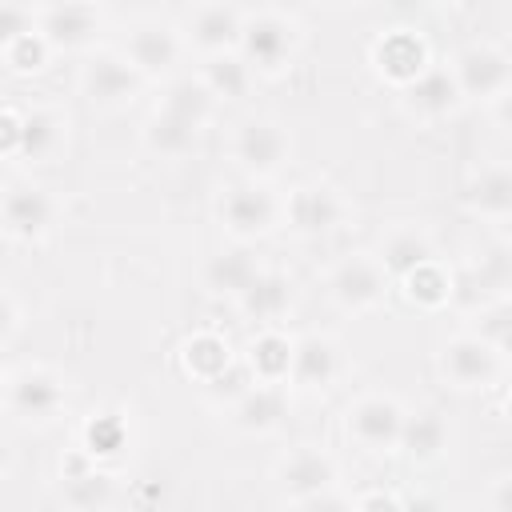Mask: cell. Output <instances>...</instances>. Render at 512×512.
I'll use <instances>...</instances> for the list:
<instances>
[{
    "instance_id": "1",
    "label": "cell",
    "mask_w": 512,
    "mask_h": 512,
    "mask_svg": "<svg viewBox=\"0 0 512 512\" xmlns=\"http://www.w3.org/2000/svg\"><path fill=\"white\" fill-rule=\"evenodd\" d=\"M300 52V20L280 8H244L236 56L252 76H280Z\"/></svg>"
},
{
    "instance_id": "2",
    "label": "cell",
    "mask_w": 512,
    "mask_h": 512,
    "mask_svg": "<svg viewBox=\"0 0 512 512\" xmlns=\"http://www.w3.org/2000/svg\"><path fill=\"white\" fill-rule=\"evenodd\" d=\"M0 396H4V408L20 424H52L64 412V404H68V384L52 368L24 364L12 376H4Z\"/></svg>"
},
{
    "instance_id": "3",
    "label": "cell",
    "mask_w": 512,
    "mask_h": 512,
    "mask_svg": "<svg viewBox=\"0 0 512 512\" xmlns=\"http://www.w3.org/2000/svg\"><path fill=\"white\" fill-rule=\"evenodd\" d=\"M76 84H80V96H84L92 108H100V112H120V108H128V104L140 96L144 76L120 56V48H96V52L84 56Z\"/></svg>"
},
{
    "instance_id": "4",
    "label": "cell",
    "mask_w": 512,
    "mask_h": 512,
    "mask_svg": "<svg viewBox=\"0 0 512 512\" xmlns=\"http://www.w3.org/2000/svg\"><path fill=\"white\" fill-rule=\"evenodd\" d=\"M292 156V136L280 120L272 116H248L232 132V160L248 180H268L276 176Z\"/></svg>"
},
{
    "instance_id": "5",
    "label": "cell",
    "mask_w": 512,
    "mask_h": 512,
    "mask_svg": "<svg viewBox=\"0 0 512 512\" xmlns=\"http://www.w3.org/2000/svg\"><path fill=\"white\" fill-rule=\"evenodd\" d=\"M216 220L220 228L236 240V244H252L260 236H268L276 224H280V200L256 184V180H240L232 188L220 192L216 200Z\"/></svg>"
},
{
    "instance_id": "6",
    "label": "cell",
    "mask_w": 512,
    "mask_h": 512,
    "mask_svg": "<svg viewBox=\"0 0 512 512\" xmlns=\"http://www.w3.org/2000/svg\"><path fill=\"white\" fill-rule=\"evenodd\" d=\"M448 76L460 92V100H480V104H496L508 96L512 88V60L504 48L496 44H468L456 52V60L448 64Z\"/></svg>"
},
{
    "instance_id": "7",
    "label": "cell",
    "mask_w": 512,
    "mask_h": 512,
    "mask_svg": "<svg viewBox=\"0 0 512 512\" xmlns=\"http://www.w3.org/2000/svg\"><path fill=\"white\" fill-rule=\"evenodd\" d=\"M388 284L392 280L384 276V268H380V260L372 252H352V256H344L328 272V296H332V304L344 308V312H352V316L380 308L384 296H388Z\"/></svg>"
},
{
    "instance_id": "8",
    "label": "cell",
    "mask_w": 512,
    "mask_h": 512,
    "mask_svg": "<svg viewBox=\"0 0 512 512\" xmlns=\"http://www.w3.org/2000/svg\"><path fill=\"white\" fill-rule=\"evenodd\" d=\"M436 368L440 376L456 388V392H484L500 380L504 372V356H496L488 344H480L472 332H460L452 340L440 344V356H436Z\"/></svg>"
},
{
    "instance_id": "9",
    "label": "cell",
    "mask_w": 512,
    "mask_h": 512,
    "mask_svg": "<svg viewBox=\"0 0 512 512\" xmlns=\"http://www.w3.org/2000/svg\"><path fill=\"white\" fill-rule=\"evenodd\" d=\"M404 404L384 392H368L348 404L344 412V432L364 448V452H396L400 432H404Z\"/></svg>"
},
{
    "instance_id": "10",
    "label": "cell",
    "mask_w": 512,
    "mask_h": 512,
    "mask_svg": "<svg viewBox=\"0 0 512 512\" xmlns=\"http://www.w3.org/2000/svg\"><path fill=\"white\" fill-rule=\"evenodd\" d=\"M344 216H348V204L332 184H300L280 204V220L288 224L292 236H304V240L336 232Z\"/></svg>"
},
{
    "instance_id": "11",
    "label": "cell",
    "mask_w": 512,
    "mask_h": 512,
    "mask_svg": "<svg viewBox=\"0 0 512 512\" xmlns=\"http://www.w3.org/2000/svg\"><path fill=\"white\" fill-rule=\"evenodd\" d=\"M56 216H60V204L40 184H12L0 196V228L20 244L44 240L56 228Z\"/></svg>"
},
{
    "instance_id": "12",
    "label": "cell",
    "mask_w": 512,
    "mask_h": 512,
    "mask_svg": "<svg viewBox=\"0 0 512 512\" xmlns=\"http://www.w3.org/2000/svg\"><path fill=\"white\" fill-rule=\"evenodd\" d=\"M240 24H244V8H236V4H192L180 16V28L176 32H180L184 48H196L208 60V56L236 52Z\"/></svg>"
},
{
    "instance_id": "13",
    "label": "cell",
    "mask_w": 512,
    "mask_h": 512,
    "mask_svg": "<svg viewBox=\"0 0 512 512\" xmlns=\"http://www.w3.org/2000/svg\"><path fill=\"white\" fill-rule=\"evenodd\" d=\"M336 480H340V468H336L332 452H324V448H316V444H300V448L284 452L280 464H276V484H280V492H284L288 500H300V504H304V500H316V496H324V492H332Z\"/></svg>"
},
{
    "instance_id": "14",
    "label": "cell",
    "mask_w": 512,
    "mask_h": 512,
    "mask_svg": "<svg viewBox=\"0 0 512 512\" xmlns=\"http://www.w3.org/2000/svg\"><path fill=\"white\" fill-rule=\"evenodd\" d=\"M104 28V12L92 4H56L36 12V36L52 52H84L96 44Z\"/></svg>"
},
{
    "instance_id": "15",
    "label": "cell",
    "mask_w": 512,
    "mask_h": 512,
    "mask_svg": "<svg viewBox=\"0 0 512 512\" xmlns=\"http://www.w3.org/2000/svg\"><path fill=\"white\" fill-rule=\"evenodd\" d=\"M120 56H124L144 80H152V76H172L176 64H180V56H184V40H180V32H176L172 24L148 20V24L128 28V40H124Z\"/></svg>"
},
{
    "instance_id": "16",
    "label": "cell",
    "mask_w": 512,
    "mask_h": 512,
    "mask_svg": "<svg viewBox=\"0 0 512 512\" xmlns=\"http://www.w3.org/2000/svg\"><path fill=\"white\" fill-rule=\"evenodd\" d=\"M340 344L320 332H304L292 340V360H288V384L304 392H324L340 376Z\"/></svg>"
},
{
    "instance_id": "17",
    "label": "cell",
    "mask_w": 512,
    "mask_h": 512,
    "mask_svg": "<svg viewBox=\"0 0 512 512\" xmlns=\"http://www.w3.org/2000/svg\"><path fill=\"white\" fill-rule=\"evenodd\" d=\"M460 104H464V100H460V92H456L448 68H432V64H428L412 84L400 88V108H404V116H412L416 124H440V120H448Z\"/></svg>"
},
{
    "instance_id": "18",
    "label": "cell",
    "mask_w": 512,
    "mask_h": 512,
    "mask_svg": "<svg viewBox=\"0 0 512 512\" xmlns=\"http://www.w3.org/2000/svg\"><path fill=\"white\" fill-rule=\"evenodd\" d=\"M372 256L380 260V268H384L388 280H404L416 268H424V264L436 260V244H432L428 228H420V224H392L380 236V248Z\"/></svg>"
},
{
    "instance_id": "19",
    "label": "cell",
    "mask_w": 512,
    "mask_h": 512,
    "mask_svg": "<svg viewBox=\"0 0 512 512\" xmlns=\"http://www.w3.org/2000/svg\"><path fill=\"white\" fill-rule=\"evenodd\" d=\"M288 416V396L280 384H248L232 404H228V420L248 432V436H268L284 424Z\"/></svg>"
},
{
    "instance_id": "20",
    "label": "cell",
    "mask_w": 512,
    "mask_h": 512,
    "mask_svg": "<svg viewBox=\"0 0 512 512\" xmlns=\"http://www.w3.org/2000/svg\"><path fill=\"white\" fill-rule=\"evenodd\" d=\"M60 492H64V504H68L72 512H100V508L112 504L116 480H112V472H104L96 460H88V456L80 452V456H72V460L64 464V472H60Z\"/></svg>"
},
{
    "instance_id": "21",
    "label": "cell",
    "mask_w": 512,
    "mask_h": 512,
    "mask_svg": "<svg viewBox=\"0 0 512 512\" xmlns=\"http://www.w3.org/2000/svg\"><path fill=\"white\" fill-rule=\"evenodd\" d=\"M372 64H376V72L384 80H392L396 88H404V84H412L428 68V48H424V40L416 32H388V36L376 40Z\"/></svg>"
},
{
    "instance_id": "22",
    "label": "cell",
    "mask_w": 512,
    "mask_h": 512,
    "mask_svg": "<svg viewBox=\"0 0 512 512\" xmlns=\"http://www.w3.org/2000/svg\"><path fill=\"white\" fill-rule=\"evenodd\" d=\"M256 272H260V260L252 256V248H248V244H236V248H220V252H212V256L204 260L200 284H204L212 296L236 300V296L256 280Z\"/></svg>"
},
{
    "instance_id": "23",
    "label": "cell",
    "mask_w": 512,
    "mask_h": 512,
    "mask_svg": "<svg viewBox=\"0 0 512 512\" xmlns=\"http://www.w3.org/2000/svg\"><path fill=\"white\" fill-rule=\"evenodd\" d=\"M464 204L472 216L488 220V224H508L512 216V172L508 164H488L472 176L468 192H464Z\"/></svg>"
},
{
    "instance_id": "24",
    "label": "cell",
    "mask_w": 512,
    "mask_h": 512,
    "mask_svg": "<svg viewBox=\"0 0 512 512\" xmlns=\"http://www.w3.org/2000/svg\"><path fill=\"white\" fill-rule=\"evenodd\" d=\"M68 136V120L56 112V108H32L20 116V140H16V160H28V164H40V160H52L60 152Z\"/></svg>"
},
{
    "instance_id": "25",
    "label": "cell",
    "mask_w": 512,
    "mask_h": 512,
    "mask_svg": "<svg viewBox=\"0 0 512 512\" xmlns=\"http://www.w3.org/2000/svg\"><path fill=\"white\" fill-rule=\"evenodd\" d=\"M288 304H292V280L284 272H272V268H260L256 280L236 296V308L256 324L280 320L288 312Z\"/></svg>"
},
{
    "instance_id": "26",
    "label": "cell",
    "mask_w": 512,
    "mask_h": 512,
    "mask_svg": "<svg viewBox=\"0 0 512 512\" xmlns=\"http://www.w3.org/2000/svg\"><path fill=\"white\" fill-rule=\"evenodd\" d=\"M212 104L216 100L204 92V84L196 76H172L164 84L160 100H156V112H164V116H172V120H180V124L200 132L208 124V116H212Z\"/></svg>"
},
{
    "instance_id": "27",
    "label": "cell",
    "mask_w": 512,
    "mask_h": 512,
    "mask_svg": "<svg viewBox=\"0 0 512 512\" xmlns=\"http://www.w3.org/2000/svg\"><path fill=\"white\" fill-rule=\"evenodd\" d=\"M408 460L416 464H428L436 460L444 448H448V420L436 412V408H424V412H408L404 416V432H400V444H396Z\"/></svg>"
},
{
    "instance_id": "28",
    "label": "cell",
    "mask_w": 512,
    "mask_h": 512,
    "mask_svg": "<svg viewBox=\"0 0 512 512\" xmlns=\"http://www.w3.org/2000/svg\"><path fill=\"white\" fill-rule=\"evenodd\" d=\"M288 360H292V340L280 336V332H256L252 344H248V376L256 384H284L288 380Z\"/></svg>"
},
{
    "instance_id": "29",
    "label": "cell",
    "mask_w": 512,
    "mask_h": 512,
    "mask_svg": "<svg viewBox=\"0 0 512 512\" xmlns=\"http://www.w3.org/2000/svg\"><path fill=\"white\" fill-rule=\"evenodd\" d=\"M180 360H184L188 376H196L200 384H212L216 376H224V372L236 364L228 340L216 336V332H196V336H188L184 348H180Z\"/></svg>"
},
{
    "instance_id": "30",
    "label": "cell",
    "mask_w": 512,
    "mask_h": 512,
    "mask_svg": "<svg viewBox=\"0 0 512 512\" xmlns=\"http://www.w3.org/2000/svg\"><path fill=\"white\" fill-rule=\"evenodd\" d=\"M196 80L204 84V92H208L212 100H244L248 88H252V72H248V64H244L236 52L208 56V60L200 64V76H196Z\"/></svg>"
},
{
    "instance_id": "31",
    "label": "cell",
    "mask_w": 512,
    "mask_h": 512,
    "mask_svg": "<svg viewBox=\"0 0 512 512\" xmlns=\"http://www.w3.org/2000/svg\"><path fill=\"white\" fill-rule=\"evenodd\" d=\"M196 128H188V124H180V120H172V116H164V112H156L152 108V116L144 120V128H140V140H144V148L152 152V156H164V160H176V156H184V152H192L196 148Z\"/></svg>"
},
{
    "instance_id": "32",
    "label": "cell",
    "mask_w": 512,
    "mask_h": 512,
    "mask_svg": "<svg viewBox=\"0 0 512 512\" xmlns=\"http://www.w3.org/2000/svg\"><path fill=\"white\" fill-rule=\"evenodd\" d=\"M128 448V424L120 412H92L84 424V456L88 460H104V456H120Z\"/></svg>"
},
{
    "instance_id": "33",
    "label": "cell",
    "mask_w": 512,
    "mask_h": 512,
    "mask_svg": "<svg viewBox=\"0 0 512 512\" xmlns=\"http://www.w3.org/2000/svg\"><path fill=\"white\" fill-rule=\"evenodd\" d=\"M400 284H404L408 300H412V304H420V308H444V304L452 300V272H448L440 260H432V264L416 268V272H412V276H404Z\"/></svg>"
},
{
    "instance_id": "34",
    "label": "cell",
    "mask_w": 512,
    "mask_h": 512,
    "mask_svg": "<svg viewBox=\"0 0 512 512\" xmlns=\"http://www.w3.org/2000/svg\"><path fill=\"white\" fill-rule=\"evenodd\" d=\"M476 328H472V336L480 340V344H488L496 356H508V348H512V308H508V300H488V304H480L476 308Z\"/></svg>"
},
{
    "instance_id": "35",
    "label": "cell",
    "mask_w": 512,
    "mask_h": 512,
    "mask_svg": "<svg viewBox=\"0 0 512 512\" xmlns=\"http://www.w3.org/2000/svg\"><path fill=\"white\" fill-rule=\"evenodd\" d=\"M48 56H52V48L36 36V28L24 36V40H16L8 52H4V64L8 68H16V72H40L44 64H48Z\"/></svg>"
},
{
    "instance_id": "36",
    "label": "cell",
    "mask_w": 512,
    "mask_h": 512,
    "mask_svg": "<svg viewBox=\"0 0 512 512\" xmlns=\"http://www.w3.org/2000/svg\"><path fill=\"white\" fill-rule=\"evenodd\" d=\"M32 28H36V12H32V8L0 4V56H4L16 40H24Z\"/></svg>"
},
{
    "instance_id": "37",
    "label": "cell",
    "mask_w": 512,
    "mask_h": 512,
    "mask_svg": "<svg viewBox=\"0 0 512 512\" xmlns=\"http://www.w3.org/2000/svg\"><path fill=\"white\" fill-rule=\"evenodd\" d=\"M16 328H20V304L8 288H0V344H8L16 336Z\"/></svg>"
},
{
    "instance_id": "38",
    "label": "cell",
    "mask_w": 512,
    "mask_h": 512,
    "mask_svg": "<svg viewBox=\"0 0 512 512\" xmlns=\"http://www.w3.org/2000/svg\"><path fill=\"white\" fill-rule=\"evenodd\" d=\"M16 140H20V116L0 108V156H16Z\"/></svg>"
},
{
    "instance_id": "39",
    "label": "cell",
    "mask_w": 512,
    "mask_h": 512,
    "mask_svg": "<svg viewBox=\"0 0 512 512\" xmlns=\"http://www.w3.org/2000/svg\"><path fill=\"white\" fill-rule=\"evenodd\" d=\"M356 512H404V500H396L392 492H368L356 500Z\"/></svg>"
},
{
    "instance_id": "40",
    "label": "cell",
    "mask_w": 512,
    "mask_h": 512,
    "mask_svg": "<svg viewBox=\"0 0 512 512\" xmlns=\"http://www.w3.org/2000/svg\"><path fill=\"white\" fill-rule=\"evenodd\" d=\"M304 508H308V512H356V500H348V496H340V492L332 488V492H324V496H316V500H304Z\"/></svg>"
},
{
    "instance_id": "41",
    "label": "cell",
    "mask_w": 512,
    "mask_h": 512,
    "mask_svg": "<svg viewBox=\"0 0 512 512\" xmlns=\"http://www.w3.org/2000/svg\"><path fill=\"white\" fill-rule=\"evenodd\" d=\"M12 472V448H8V440H4V432H0V480Z\"/></svg>"
},
{
    "instance_id": "42",
    "label": "cell",
    "mask_w": 512,
    "mask_h": 512,
    "mask_svg": "<svg viewBox=\"0 0 512 512\" xmlns=\"http://www.w3.org/2000/svg\"><path fill=\"white\" fill-rule=\"evenodd\" d=\"M404 512H436V504L432 500H412V504H404Z\"/></svg>"
},
{
    "instance_id": "43",
    "label": "cell",
    "mask_w": 512,
    "mask_h": 512,
    "mask_svg": "<svg viewBox=\"0 0 512 512\" xmlns=\"http://www.w3.org/2000/svg\"><path fill=\"white\" fill-rule=\"evenodd\" d=\"M0 384H4V376H0Z\"/></svg>"
}]
</instances>
